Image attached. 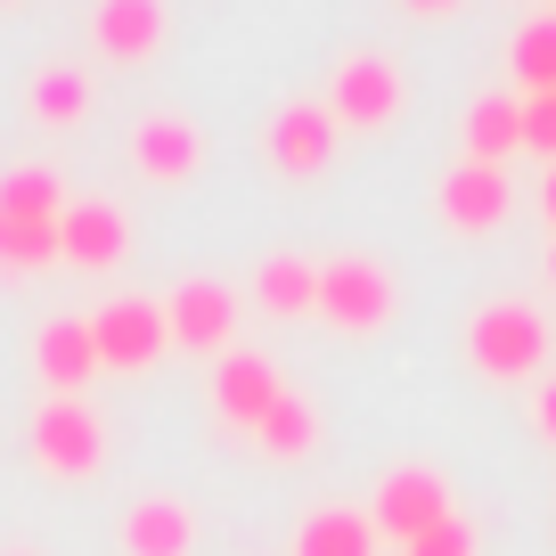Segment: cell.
Returning a JSON list of instances; mask_svg holds the SVG:
<instances>
[{"label":"cell","instance_id":"cell-27","mask_svg":"<svg viewBox=\"0 0 556 556\" xmlns=\"http://www.w3.org/2000/svg\"><path fill=\"white\" fill-rule=\"evenodd\" d=\"M401 9H409V17H451L458 0H401Z\"/></svg>","mask_w":556,"mask_h":556},{"label":"cell","instance_id":"cell-6","mask_svg":"<svg viewBox=\"0 0 556 556\" xmlns=\"http://www.w3.org/2000/svg\"><path fill=\"white\" fill-rule=\"evenodd\" d=\"M336 115L319 99H295V106H278L270 123H262V156H270V173H287V180H312V173H328L336 164Z\"/></svg>","mask_w":556,"mask_h":556},{"label":"cell","instance_id":"cell-22","mask_svg":"<svg viewBox=\"0 0 556 556\" xmlns=\"http://www.w3.org/2000/svg\"><path fill=\"white\" fill-rule=\"evenodd\" d=\"M50 262H58V222L0 213V270H9V278H41Z\"/></svg>","mask_w":556,"mask_h":556},{"label":"cell","instance_id":"cell-5","mask_svg":"<svg viewBox=\"0 0 556 556\" xmlns=\"http://www.w3.org/2000/svg\"><path fill=\"white\" fill-rule=\"evenodd\" d=\"M368 523H377V540H401V548H417L434 523H451V483H442V467L401 458L377 483V500H368Z\"/></svg>","mask_w":556,"mask_h":556},{"label":"cell","instance_id":"cell-16","mask_svg":"<svg viewBox=\"0 0 556 556\" xmlns=\"http://www.w3.org/2000/svg\"><path fill=\"white\" fill-rule=\"evenodd\" d=\"M90 99H99V90H90V74L74 66V58H50V66H34V123H50V131H74V123L90 115Z\"/></svg>","mask_w":556,"mask_h":556},{"label":"cell","instance_id":"cell-12","mask_svg":"<svg viewBox=\"0 0 556 556\" xmlns=\"http://www.w3.org/2000/svg\"><path fill=\"white\" fill-rule=\"evenodd\" d=\"M278 368L262 361V352H222V368H213V409H222V426H238V434H254L262 417L278 409Z\"/></svg>","mask_w":556,"mask_h":556},{"label":"cell","instance_id":"cell-7","mask_svg":"<svg viewBox=\"0 0 556 556\" xmlns=\"http://www.w3.org/2000/svg\"><path fill=\"white\" fill-rule=\"evenodd\" d=\"M90 344H99V368H123V377H139V368L164 361V303L148 295H115L99 319H90Z\"/></svg>","mask_w":556,"mask_h":556},{"label":"cell","instance_id":"cell-23","mask_svg":"<svg viewBox=\"0 0 556 556\" xmlns=\"http://www.w3.org/2000/svg\"><path fill=\"white\" fill-rule=\"evenodd\" d=\"M0 213L58 222V213H66V180H58L50 164H17V173H0Z\"/></svg>","mask_w":556,"mask_h":556},{"label":"cell","instance_id":"cell-26","mask_svg":"<svg viewBox=\"0 0 556 556\" xmlns=\"http://www.w3.org/2000/svg\"><path fill=\"white\" fill-rule=\"evenodd\" d=\"M532 426L556 442V384H540V401H532Z\"/></svg>","mask_w":556,"mask_h":556},{"label":"cell","instance_id":"cell-25","mask_svg":"<svg viewBox=\"0 0 556 556\" xmlns=\"http://www.w3.org/2000/svg\"><path fill=\"white\" fill-rule=\"evenodd\" d=\"M409 556H475V523L467 516H451V523H434V532L417 540Z\"/></svg>","mask_w":556,"mask_h":556},{"label":"cell","instance_id":"cell-14","mask_svg":"<svg viewBox=\"0 0 556 556\" xmlns=\"http://www.w3.org/2000/svg\"><path fill=\"white\" fill-rule=\"evenodd\" d=\"M34 361H41V384L50 393H74V401H90V377H99V344H90V319H50L41 328V344H34Z\"/></svg>","mask_w":556,"mask_h":556},{"label":"cell","instance_id":"cell-15","mask_svg":"<svg viewBox=\"0 0 556 556\" xmlns=\"http://www.w3.org/2000/svg\"><path fill=\"white\" fill-rule=\"evenodd\" d=\"M123 556H197V507L189 500H139L123 516Z\"/></svg>","mask_w":556,"mask_h":556},{"label":"cell","instance_id":"cell-13","mask_svg":"<svg viewBox=\"0 0 556 556\" xmlns=\"http://www.w3.org/2000/svg\"><path fill=\"white\" fill-rule=\"evenodd\" d=\"M90 34H99V58L148 66V58L164 50V34H173V17H164V0H99V9H90Z\"/></svg>","mask_w":556,"mask_h":556},{"label":"cell","instance_id":"cell-21","mask_svg":"<svg viewBox=\"0 0 556 556\" xmlns=\"http://www.w3.org/2000/svg\"><path fill=\"white\" fill-rule=\"evenodd\" d=\"M507 74H516V99H548V90H556V17L516 25V41H507Z\"/></svg>","mask_w":556,"mask_h":556},{"label":"cell","instance_id":"cell-1","mask_svg":"<svg viewBox=\"0 0 556 556\" xmlns=\"http://www.w3.org/2000/svg\"><path fill=\"white\" fill-rule=\"evenodd\" d=\"M548 344H556V328L532 303H483V312L467 319V361L483 368V377H500V384H523L548 361Z\"/></svg>","mask_w":556,"mask_h":556},{"label":"cell","instance_id":"cell-28","mask_svg":"<svg viewBox=\"0 0 556 556\" xmlns=\"http://www.w3.org/2000/svg\"><path fill=\"white\" fill-rule=\"evenodd\" d=\"M540 213H548V229H556V173H548V189H540Z\"/></svg>","mask_w":556,"mask_h":556},{"label":"cell","instance_id":"cell-8","mask_svg":"<svg viewBox=\"0 0 556 556\" xmlns=\"http://www.w3.org/2000/svg\"><path fill=\"white\" fill-rule=\"evenodd\" d=\"M123 254H131V222H123L115 197H66V213H58V262L115 270Z\"/></svg>","mask_w":556,"mask_h":556},{"label":"cell","instance_id":"cell-20","mask_svg":"<svg viewBox=\"0 0 556 556\" xmlns=\"http://www.w3.org/2000/svg\"><path fill=\"white\" fill-rule=\"evenodd\" d=\"M254 295H262V312H270V319L319 312V262H303V254H270V262L254 270Z\"/></svg>","mask_w":556,"mask_h":556},{"label":"cell","instance_id":"cell-3","mask_svg":"<svg viewBox=\"0 0 556 556\" xmlns=\"http://www.w3.org/2000/svg\"><path fill=\"white\" fill-rule=\"evenodd\" d=\"M401 99H409V74H401L384 50H352V58H336L319 106L336 115V131H384V123L401 115Z\"/></svg>","mask_w":556,"mask_h":556},{"label":"cell","instance_id":"cell-9","mask_svg":"<svg viewBox=\"0 0 556 556\" xmlns=\"http://www.w3.org/2000/svg\"><path fill=\"white\" fill-rule=\"evenodd\" d=\"M164 336H173L180 352H229V336H238V295H229L222 278H180L173 303H164Z\"/></svg>","mask_w":556,"mask_h":556},{"label":"cell","instance_id":"cell-24","mask_svg":"<svg viewBox=\"0 0 556 556\" xmlns=\"http://www.w3.org/2000/svg\"><path fill=\"white\" fill-rule=\"evenodd\" d=\"M523 148H532V156H556V90L548 99H523Z\"/></svg>","mask_w":556,"mask_h":556},{"label":"cell","instance_id":"cell-10","mask_svg":"<svg viewBox=\"0 0 556 556\" xmlns=\"http://www.w3.org/2000/svg\"><path fill=\"white\" fill-rule=\"evenodd\" d=\"M434 205H442V222H451L458 238H483V229H500L507 213H516V189H507L500 164H467V156H458V173L442 180Z\"/></svg>","mask_w":556,"mask_h":556},{"label":"cell","instance_id":"cell-19","mask_svg":"<svg viewBox=\"0 0 556 556\" xmlns=\"http://www.w3.org/2000/svg\"><path fill=\"white\" fill-rule=\"evenodd\" d=\"M295 556H377V523L361 507H312L295 532Z\"/></svg>","mask_w":556,"mask_h":556},{"label":"cell","instance_id":"cell-29","mask_svg":"<svg viewBox=\"0 0 556 556\" xmlns=\"http://www.w3.org/2000/svg\"><path fill=\"white\" fill-rule=\"evenodd\" d=\"M548 278H556V245H548Z\"/></svg>","mask_w":556,"mask_h":556},{"label":"cell","instance_id":"cell-18","mask_svg":"<svg viewBox=\"0 0 556 556\" xmlns=\"http://www.w3.org/2000/svg\"><path fill=\"white\" fill-rule=\"evenodd\" d=\"M458 139H467V164H500L523 148V99H475L467 123H458Z\"/></svg>","mask_w":556,"mask_h":556},{"label":"cell","instance_id":"cell-2","mask_svg":"<svg viewBox=\"0 0 556 556\" xmlns=\"http://www.w3.org/2000/svg\"><path fill=\"white\" fill-rule=\"evenodd\" d=\"M393 312H401V287H393V270H384L377 254H336V262H319V319H328V328L377 336Z\"/></svg>","mask_w":556,"mask_h":556},{"label":"cell","instance_id":"cell-11","mask_svg":"<svg viewBox=\"0 0 556 556\" xmlns=\"http://www.w3.org/2000/svg\"><path fill=\"white\" fill-rule=\"evenodd\" d=\"M205 164V131L189 115H139L131 123V173L139 180H197Z\"/></svg>","mask_w":556,"mask_h":556},{"label":"cell","instance_id":"cell-17","mask_svg":"<svg viewBox=\"0 0 556 556\" xmlns=\"http://www.w3.org/2000/svg\"><path fill=\"white\" fill-rule=\"evenodd\" d=\"M254 442H262V451L278 458V467H295V458H312V451H319V401H303L295 384H287V393H278V409H270V417L254 426Z\"/></svg>","mask_w":556,"mask_h":556},{"label":"cell","instance_id":"cell-4","mask_svg":"<svg viewBox=\"0 0 556 556\" xmlns=\"http://www.w3.org/2000/svg\"><path fill=\"white\" fill-rule=\"evenodd\" d=\"M34 458H41V475H50V483H90V475L106 467V426H99V409H90V401H74V393H50V401H41V417H34Z\"/></svg>","mask_w":556,"mask_h":556}]
</instances>
